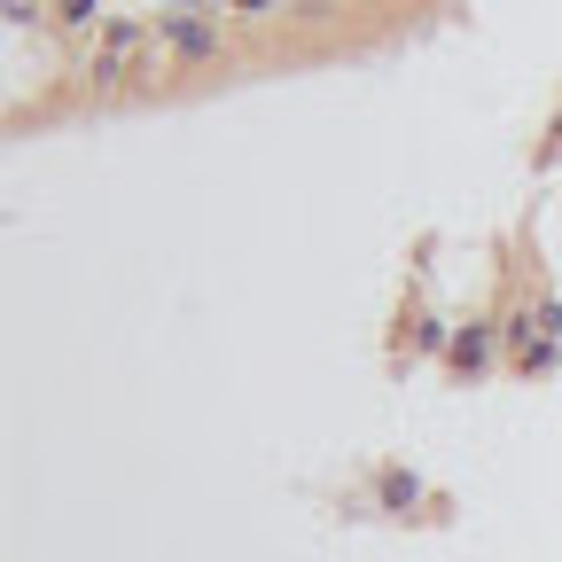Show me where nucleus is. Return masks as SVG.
I'll return each mask as SVG.
<instances>
[{"label":"nucleus","mask_w":562,"mask_h":562,"mask_svg":"<svg viewBox=\"0 0 562 562\" xmlns=\"http://www.w3.org/2000/svg\"><path fill=\"white\" fill-rule=\"evenodd\" d=\"M165 40H172L180 55H211V47H220V32H211L203 9H172V16H165Z\"/></svg>","instance_id":"obj_1"},{"label":"nucleus","mask_w":562,"mask_h":562,"mask_svg":"<svg viewBox=\"0 0 562 562\" xmlns=\"http://www.w3.org/2000/svg\"><path fill=\"white\" fill-rule=\"evenodd\" d=\"M133 55H140V32H133V24H110V40H102V55H94V79H102V87H117Z\"/></svg>","instance_id":"obj_2"},{"label":"nucleus","mask_w":562,"mask_h":562,"mask_svg":"<svg viewBox=\"0 0 562 562\" xmlns=\"http://www.w3.org/2000/svg\"><path fill=\"white\" fill-rule=\"evenodd\" d=\"M281 9V0H243V16H273Z\"/></svg>","instance_id":"obj_3"}]
</instances>
